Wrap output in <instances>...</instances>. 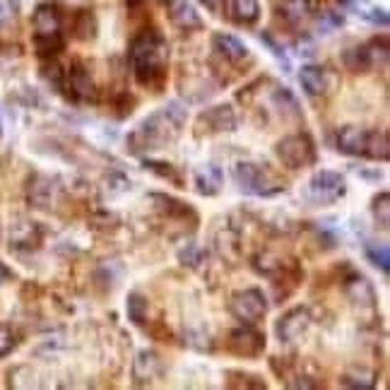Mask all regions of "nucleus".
Returning a JSON list of instances; mask_svg holds the SVG:
<instances>
[{
	"instance_id": "20",
	"label": "nucleus",
	"mask_w": 390,
	"mask_h": 390,
	"mask_svg": "<svg viewBox=\"0 0 390 390\" xmlns=\"http://www.w3.org/2000/svg\"><path fill=\"white\" fill-rule=\"evenodd\" d=\"M212 43H215L217 51L229 60H243L248 56L246 43H243L241 39H236V36H231V34H224V31H219V34L212 36Z\"/></svg>"
},
{
	"instance_id": "37",
	"label": "nucleus",
	"mask_w": 390,
	"mask_h": 390,
	"mask_svg": "<svg viewBox=\"0 0 390 390\" xmlns=\"http://www.w3.org/2000/svg\"><path fill=\"white\" fill-rule=\"evenodd\" d=\"M260 41H263V43H265V46L270 48V51H273V56H275V58H278V60H282V63H285V70L289 73V58H287L285 48H282V46H280V43H278V41H275V39H273V36H270V34H268V31H263V34H260Z\"/></svg>"
},
{
	"instance_id": "24",
	"label": "nucleus",
	"mask_w": 390,
	"mask_h": 390,
	"mask_svg": "<svg viewBox=\"0 0 390 390\" xmlns=\"http://www.w3.org/2000/svg\"><path fill=\"white\" fill-rule=\"evenodd\" d=\"M217 251L219 255L226 258V260L236 263L238 253H241V246H238V234L234 229H222L217 234Z\"/></svg>"
},
{
	"instance_id": "22",
	"label": "nucleus",
	"mask_w": 390,
	"mask_h": 390,
	"mask_svg": "<svg viewBox=\"0 0 390 390\" xmlns=\"http://www.w3.org/2000/svg\"><path fill=\"white\" fill-rule=\"evenodd\" d=\"M280 10L287 22L301 24L313 15V0H282Z\"/></svg>"
},
{
	"instance_id": "28",
	"label": "nucleus",
	"mask_w": 390,
	"mask_h": 390,
	"mask_svg": "<svg viewBox=\"0 0 390 390\" xmlns=\"http://www.w3.org/2000/svg\"><path fill=\"white\" fill-rule=\"evenodd\" d=\"M273 102L282 113H285V116H289V118H299L301 116V106L297 102V97H294L289 90H285V87L273 94Z\"/></svg>"
},
{
	"instance_id": "13",
	"label": "nucleus",
	"mask_w": 390,
	"mask_h": 390,
	"mask_svg": "<svg viewBox=\"0 0 390 390\" xmlns=\"http://www.w3.org/2000/svg\"><path fill=\"white\" fill-rule=\"evenodd\" d=\"M200 123H205L212 133H231V130H236V113L229 104L212 106L200 116Z\"/></svg>"
},
{
	"instance_id": "4",
	"label": "nucleus",
	"mask_w": 390,
	"mask_h": 390,
	"mask_svg": "<svg viewBox=\"0 0 390 390\" xmlns=\"http://www.w3.org/2000/svg\"><path fill=\"white\" fill-rule=\"evenodd\" d=\"M278 157L289 169H304L316 162V147H313V140L306 133L287 135L278 142Z\"/></svg>"
},
{
	"instance_id": "25",
	"label": "nucleus",
	"mask_w": 390,
	"mask_h": 390,
	"mask_svg": "<svg viewBox=\"0 0 390 390\" xmlns=\"http://www.w3.org/2000/svg\"><path fill=\"white\" fill-rule=\"evenodd\" d=\"M349 8L354 10L357 15H362L364 20H369V22H374V24H383V27L388 24L386 10L376 8V5H371L369 0H349Z\"/></svg>"
},
{
	"instance_id": "30",
	"label": "nucleus",
	"mask_w": 390,
	"mask_h": 390,
	"mask_svg": "<svg viewBox=\"0 0 390 390\" xmlns=\"http://www.w3.org/2000/svg\"><path fill=\"white\" fill-rule=\"evenodd\" d=\"M371 212H374V219L381 224V229H388L390 224V198L388 193L383 191L374 198V203H371Z\"/></svg>"
},
{
	"instance_id": "42",
	"label": "nucleus",
	"mask_w": 390,
	"mask_h": 390,
	"mask_svg": "<svg viewBox=\"0 0 390 390\" xmlns=\"http://www.w3.org/2000/svg\"><path fill=\"white\" fill-rule=\"evenodd\" d=\"M128 3V8H137V5H142V0H125Z\"/></svg>"
},
{
	"instance_id": "9",
	"label": "nucleus",
	"mask_w": 390,
	"mask_h": 390,
	"mask_svg": "<svg viewBox=\"0 0 390 390\" xmlns=\"http://www.w3.org/2000/svg\"><path fill=\"white\" fill-rule=\"evenodd\" d=\"M229 349L238 357H251L253 359V357L263 354V349H265V335L258 332L255 328H251L248 323L243 328H236L229 335Z\"/></svg>"
},
{
	"instance_id": "5",
	"label": "nucleus",
	"mask_w": 390,
	"mask_h": 390,
	"mask_svg": "<svg viewBox=\"0 0 390 390\" xmlns=\"http://www.w3.org/2000/svg\"><path fill=\"white\" fill-rule=\"evenodd\" d=\"M344 193H347V184L335 172H318L306 184V198L313 203H335Z\"/></svg>"
},
{
	"instance_id": "19",
	"label": "nucleus",
	"mask_w": 390,
	"mask_h": 390,
	"mask_svg": "<svg viewBox=\"0 0 390 390\" xmlns=\"http://www.w3.org/2000/svg\"><path fill=\"white\" fill-rule=\"evenodd\" d=\"M34 27L36 34H58L60 29V12L53 3H41L34 10Z\"/></svg>"
},
{
	"instance_id": "23",
	"label": "nucleus",
	"mask_w": 390,
	"mask_h": 390,
	"mask_svg": "<svg viewBox=\"0 0 390 390\" xmlns=\"http://www.w3.org/2000/svg\"><path fill=\"white\" fill-rule=\"evenodd\" d=\"M149 198L154 200V203H159L157 207H159L162 212H164L167 217H174V219H186L188 217H195V212L188 207L186 203H181V200H174L172 195H162V193H154L149 195Z\"/></svg>"
},
{
	"instance_id": "1",
	"label": "nucleus",
	"mask_w": 390,
	"mask_h": 390,
	"mask_svg": "<svg viewBox=\"0 0 390 390\" xmlns=\"http://www.w3.org/2000/svg\"><path fill=\"white\" fill-rule=\"evenodd\" d=\"M188 111L179 102H169L164 109H159L152 116H147L137 125L133 133L128 135V147L130 152H152V149H162L169 144L181 128L186 125Z\"/></svg>"
},
{
	"instance_id": "36",
	"label": "nucleus",
	"mask_w": 390,
	"mask_h": 390,
	"mask_svg": "<svg viewBox=\"0 0 390 390\" xmlns=\"http://www.w3.org/2000/svg\"><path fill=\"white\" fill-rule=\"evenodd\" d=\"M144 167H147L149 172H154L157 176H162V179H169L172 184H181V176H179V172L174 169V164H167V162H152V159H147V162H144Z\"/></svg>"
},
{
	"instance_id": "29",
	"label": "nucleus",
	"mask_w": 390,
	"mask_h": 390,
	"mask_svg": "<svg viewBox=\"0 0 390 390\" xmlns=\"http://www.w3.org/2000/svg\"><path fill=\"white\" fill-rule=\"evenodd\" d=\"M390 142H388V135L386 133H371L369 135V147H367V157L371 159H381L386 162L388 154H390Z\"/></svg>"
},
{
	"instance_id": "17",
	"label": "nucleus",
	"mask_w": 390,
	"mask_h": 390,
	"mask_svg": "<svg viewBox=\"0 0 390 390\" xmlns=\"http://www.w3.org/2000/svg\"><path fill=\"white\" fill-rule=\"evenodd\" d=\"M169 17L179 29H200L203 27V17L188 0H169Z\"/></svg>"
},
{
	"instance_id": "12",
	"label": "nucleus",
	"mask_w": 390,
	"mask_h": 390,
	"mask_svg": "<svg viewBox=\"0 0 390 390\" xmlns=\"http://www.w3.org/2000/svg\"><path fill=\"white\" fill-rule=\"evenodd\" d=\"M56 191H58V186H56V181L51 176H43V174H36L31 176L29 186H27V198L29 203L34 207H51L56 203Z\"/></svg>"
},
{
	"instance_id": "2",
	"label": "nucleus",
	"mask_w": 390,
	"mask_h": 390,
	"mask_svg": "<svg viewBox=\"0 0 390 390\" xmlns=\"http://www.w3.org/2000/svg\"><path fill=\"white\" fill-rule=\"evenodd\" d=\"M130 63H133L135 80L142 87H157L164 78V60H167V43L157 31H140L130 41Z\"/></svg>"
},
{
	"instance_id": "14",
	"label": "nucleus",
	"mask_w": 390,
	"mask_h": 390,
	"mask_svg": "<svg viewBox=\"0 0 390 390\" xmlns=\"http://www.w3.org/2000/svg\"><path fill=\"white\" fill-rule=\"evenodd\" d=\"M41 241V229L36 226V222L29 219H20L17 224H12L10 231V246L17 251H31L36 248Z\"/></svg>"
},
{
	"instance_id": "15",
	"label": "nucleus",
	"mask_w": 390,
	"mask_h": 390,
	"mask_svg": "<svg viewBox=\"0 0 390 390\" xmlns=\"http://www.w3.org/2000/svg\"><path fill=\"white\" fill-rule=\"evenodd\" d=\"M299 83L306 90V94H311V97H323V94L330 92V75L325 68H318V65L301 68Z\"/></svg>"
},
{
	"instance_id": "8",
	"label": "nucleus",
	"mask_w": 390,
	"mask_h": 390,
	"mask_svg": "<svg viewBox=\"0 0 390 390\" xmlns=\"http://www.w3.org/2000/svg\"><path fill=\"white\" fill-rule=\"evenodd\" d=\"M308 325H311V311L306 306H297L278 320L275 332H278L280 342H294L308 330Z\"/></svg>"
},
{
	"instance_id": "31",
	"label": "nucleus",
	"mask_w": 390,
	"mask_h": 390,
	"mask_svg": "<svg viewBox=\"0 0 390 390\" xmlns=\"http://www.w3.org/2000/svg\"><path fill=\"white\" fill-rule=\"evenodd\" d=\"M367 258L374 265H379L383 273L388 275V270H390V248L386 246V243H367Z\"/></svg>"
},
{
	"instance_id": "41",
	"label": "nucleus",
	"mask_w": 390,
	"mask_h": 390,
	"mask_svg": "<svg viewBox=\"0 0 390 390\" xmlns=\"http://www.w3.org/2000/svg\"><path fill=\"white\" fill-rule=\"evenodd\" d=\"M8 278H10L8 268H5V265H3V263H0V285H3V282H5V280H8Z\"/></svg>"
},
{
	"instance_id": "33",
	"label": "nucleus",
	"mask_w": 390,
	"mask_h": 390,
	"mask_svg": "<svg viewBox=\"0 0 390 390\" xmlns=\"http://www.w3.org/2000/svg\"><path fill=\"white\" fill-rule=\"evenodd\" d=\"M253 268H255L260 275H268V278H273V275L282 273V263H280V258H275V255H270V253L258 255V258H255V263H253Z\"/></svg>"
},
{
	"instance_id": "35",
	"label": "nucleus",
	"mask_w": 390,
	"mask_h": 390,
	"mask_svg": "<svg viewBox=\"0 0 390 390\" xmlns=\"http://www.w3.org/2000/svg\"><path fill=\"white\" fill-rule=\"evenodd\" d=\"M75 31H78L80 39H92L97 34V20H94L92 12H80L78 15V24H75Z\"/></svg>"
},
{
	"instance_id": "27",
	"label": "nucleus",
	"mask_w": 390,
	"mask_h": 390,
	"mask_svg": "<svg viewBox=\"0 0 390 390\" xmlns=\"http://www.w3.org/2000/svg\"><path fill=\"white\" fill-rule=\"evenodd\" d=\"M231 12H234L238 22L253 24L260 17V5H258V0H234L231 3Z\"/></svg>"
},
{
	"instance_id": "16",
	"label": "nucleus",
	"mask_w": 390,
	"mask_h": 390,
	"mask_svg": "<svg viewBox=\"0 0 390 390\" xmlns=\"http://www.w3.org/2000/svg\"><path fill=\"white\" fill-rule=\"evenodd\" d=\"M193 181H195V191L200 195H217L224 186L222 169L215 164H200L193 172Z\"/></svg>"
},
{
	"instance_id": "38",
	"label": "nucleus",
	"mask_w": 390,
	"mask_h": 390,
	"mask_svg": "<svg viewBox=\"0 0 390 390\" xmlns=\"http://www.w3.org/2000/svg\"><path fill=\"white\" fill-rule=\"evenodd\" d=\"M17 339H15V332L5 325H0V357H8L12 349H15Z\"/></svg>"
},
{
	"instance_id": "21",
	"label": "nucleus",
	"mask_w": 390,
	"mask_h": 390,
	"mask_svg": "<svg viewBox=\"0 0 390 390\" xmlns=\"http://www.w3.org/2000/svg\"><path fill=\"white\" fill-rule=\"evenodd\" d=\"M362 51V58H364V65L369 68H376V65H386L388 63V41L386 39H374L369 43L359 46Z\"/></svg>"
},
{
	"instance_id": "7",
	"label": "nucleus",
	"mask_w": 390,
	"mask_h": 390,
	"mask_svg": "<svg viewBox=\"0 0 390 390\" xmlns=\"http://www.w3.org/2000/svg\"><path fill=\"white\" fill-rule=\"evenodd\" d=\"M58 90L65 92V97L73 99V102H87V99L94 97V83L90 73H87L80 63H75L68 70H63V80Z\"/></svg>"
},
{
	"instance_id": "18",
	"label": "nucleus",
	"mask_w": 390,
	"mask_h": 390,
	"mask_svg": "<svg viewBox=\"0 0 390 390\" xmlns=\"http://www.w3.org/2000/svg\"><path fill=\"white\" fill-rule=\"evenodd\" d=\"M162 371V359L159 354L152 349H142L135 354V362H133V376L137 383H144V381H152L157 374Z\"/></svg>"
},
{
	"instance_id": "26",
	"label": "nucleus",
	"mask_w": 390,
	"mask_h": 390,
	"mask_svg": "<svg viewBox=\"0 0 390 390\" xmlns=\"http://www.w3.org/2000/svg\"><path fill=\"white\" fill-rule=\"evenodd\" d=\"M147 308H149L147 299H144L140 292H130L128 294V301H125V311H128L130 323L142 325L144 318H147Z\"/></svg>"
},
{
	"instance_id": "32",
	"label": "nucleus",
	"mask_w": 390,
	"mask_h": 390,
	"mask_svg": "<svg viewBox=\"0 0 390 390\" xmlns=\"http://www.w3.org/2000/svg\"><path fill=\"white\" fill-rule=\"evenodd\" d=\"M36 51L41 56H56L63 48L60 34H36Z\"/></svg>"
},
{
	"instance_id": "40",
	"label": "nucleus",
	"mask_w": 390,
	"mask_h": 390,
	"mask_svg": "<svg viewBox=\"0 0 390 390\" xmlns=\"http://www.w3.org/2000/svg\"><path fill=\"white\" fill-rule=\"evenodd\" d=\"M342 383H344V386H349V388H362V390L374 388V381H371V379H357V376H344Z\"/></svg>"
},
{
	"instance_id": "3",
	"label": "nucleus",
	"mask_w": 390,
	"mask_h": 390,
	"mask_svg": "<svg viewBox=\"0 0 390 390\" xmlns=\"http://www.w3.org/2000/svg\"><path fill=\"white\" fill-rule=\"evenodd\" d=\"M234 181L248 195H275L282 191V186L270 179L265 169L253 164V162H238L234 167Z\"/></svg>"
},
{
	"instance_id": "10",
	"label": "nucleus",
	"mask_w": 390,
	"mask_h": 390,
	"mask_svg": "<svg viewBox=\"0 0 390 390\" xmlns=\"http://www.w3.org/2000/svg\"><path fill=\"white\" fill-rule=\"evenodd\" d=\"M369 130L359 128V125H344L337 133V149L349 157H364L369 147Z\"/></svg>"
},
{
	"instance_id": "34",
	"label": "nucleus",
	"mask_w": 390,
	"mask_h": 390,
	"mask_svg": "<svg viewBox=\"0 0 390 390\" xmlns=\"http://www.w3.org/2000/svg\"><path fill=\"white\" fill-rule=\"evenodd\" d=\"M179 258H181V263L188 265V268H200L205 263L207 255H205V251L198 246V243H188V246L179 253Z\"/></svg>"
},
{
	"instance_id": "11",
	"label": "nucleus",
	"mask_w": 390,
	"mask_h": 390,
	"mask_svg": "<svg viewBox=\"0 0 390 390\" xmlns=\"http://www.w3.org/2000/svg\"><path fill=\"white\" fill-rule=\"evenodd\" d=\"M344 294L349 297V301L359 308H374L376 306V292L374 285L359 273H352L347 280H344Z\"/></svg>"
},
{
	"instance_id": "6",
	"label": "nucleus",
	"mask_w": 390,
	"mask_h": 390,
	"mask_svg": "<svg viewBox=\"0 0 390 390\" xmlns=\"http://www.w3.org/2000/svg\"><path fill=\"white\" fill-rule=\"evenodd\" d=\"M231 313H234L238 320H243V323H255V320H260L268 313L265 294L255 287L234 294V299H231Z\"/></svg>"
},
{
	"instance_id": "39",
	"label": "nucleus",
	"mask_w": 390,
	"mask_h": 390,
	"mask_svg": "<svg viewBox=\"0 0 390 390\" xmlns=\"http://www.w3.org/2000/svg\"><path fill=\"white\" fill-rule=\"evenodd\" d=\"M17 5L15 0H0V24H8L15 20Z\"/></svg>"
}]
</instances>
